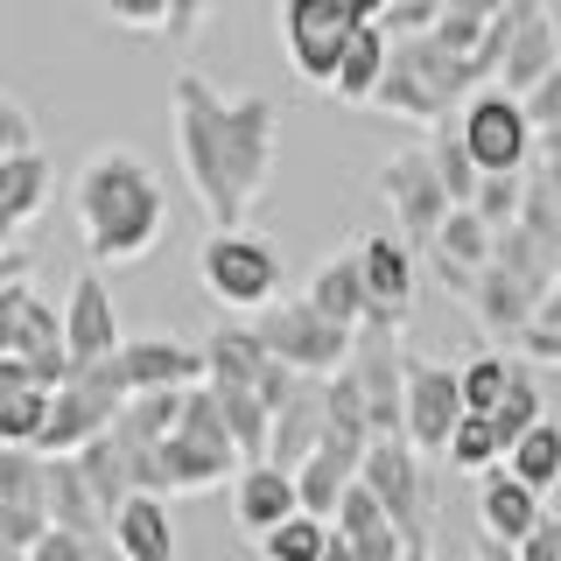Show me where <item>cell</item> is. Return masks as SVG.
Returning <instances> with one entry per match:
<instances>
[{
	"instance_id": "cell-36",
	"label": "cell",
	"mask_w": 561,
	"mask_h": 561,
	"mask_svg": "<svg viewBox=\"0 0 561 561\" xmlns=\"http://www.w3.org/2000/svg\"><path fill=\"white\" fill-rule=\"evenodd\" d=\"M491 421H499V435H505V456H513V443H519V435L548 421V400H540V386L519 373V379H513V393L499 400V414H491Z\"/></svg>"
},
{
	"instance_id": "cell-47",
	"label": "cell",
	"mask_w": 561,
	"mask_h": 561,
	"mask_svg": "<svg viewBox=\"0 0 561 561\" xmlns=\"http://www.w3.org/2000/svg\"><path fill=\"white\" fill-rule=\"evenodd\" d=\"M400 561H435V554H428V548H408V554H400Z\"/></svg>"
},
{
	"instance_id": "cell-40",
	"label": "cell",
	"mask_w": 561,
	"mask_h": 561,
	"mask_svg": "<svg viewBox=\"0 0 561 561\" xmlns=\"http://www.w3.org/2000/svg\"><path fill=\"white\" fill-rule=\"evenodd\" d=\"M28 561H99V540L92 534H70V526H49V534L28 548Z\"/></svg>"
},
{
	"instance_id": "cell-17",
	"label": "cell",
	"mask_w": 561,
	"mask_h": 561,
	"mask_svg": "<svg viewBox=\"0 0 561 561\" xmlns=\"http://www.w3.org/2000/svg\"><path fill=\"white\" fill-rule=\"evenodd\" d=\"M119 365H127V386H134V393H162V386H204V379H210L204 344H183V337H127V344H119Z\"/></svg>"
},
{
	"instance_id": "cell-7",
	"label": "cell",
	"mask_w": 561,
	"mask_h": 561,
	"mask_svg": "<svg viewBox=\"0 0 561 561\" xmlns=\"http://www.w3.org/2000/svg\"><path fill=\"white\" fill-rule=\"evenodd\" d=\"M463 140L470 154L484 162V175H526V162L540 154V127L534 113H526L519 92H505V84H484L478 99H463Z\"/></svg>"
},
{
	"instance_id": "cell-15",
	"label": "cell",
	"mask_w": 561,
	"mask_h": 561,
	"mask_svg": "<svg viewBox=\"0 0 561 561\" xmlns=\"http://www.w3.org/2000/svg\"><path fill=\"white\" fill-rule=\"evenodd\" d=\"M64 344V309H49L28 288V274L0 280V358H35V351Z\"/></svg>"
},
{
	"instance_id": "cell-21",
	"label": "cell",
	"mask_w": 561,
	"mask_h": 561,
	"mask_svg": "<svg viewBox=\"0 0 561 561\" xmlns=\"http://www.w3.org/2000/svg\"><path fill=\"white\" fill-rule=\"evenodd\" d=\"M330 443V408H323V379H309L288 408L274 414V443H267V463L280 470H302L316 449Z\"/></svg>"
},
{
	"instance_id": "cell-22",
	"label": "cell",
	"mask_w": 561,
	"mask_h": 561,
	"mask_svg": "<svg viewBox=\"0 0 561 561\" xmlns=\"http://www.w3.org/2000/svg\"><path fill=\"white\" fill-rule=\"evenodd\" d=\"M330 526L358 548V561H400V554H408V534L393 526V513L379 505V491L365 484V478L344 491V505H337V519H330Z\"/></svg>"
},
{
	"instance_id": "cell-33",
	"label": "cell",
	"mask_w": 561,
	"mask_h": 561,
	"mask_svg": "<svg viewBox=\"0 0 561 561\" xmlns=\"http://www.w3.org/2000/svg\"><path fill=\"white\" fill-rule=\"evenodd\" d=\"M443 463L463 470V478H484V470H499V463H505L499 421H491V414H463V421H456V435H449V456H443Z\"/></svg>"
},
{
	"instance_id": "cell-1",
	"label": "cell",
	"mask_w": 561,
	"mask_h": 561,
	"mask_svg": "<svg viewBox=\"0 0 561 561\" xmlns=\"http://www.w3.org/2000/svg\"><path fill=\"white\" fill-rule=\"evenodd\" d=\"M175 162H183L190 197L204 204L210 225H245L274 175L280 113L267 92H218L204 70H175Z\"/></svg>"
},
{
	"instance_id": "cell-30",
	"label": "cell",
	"mask_w": 561,
	"mask_h": 561,
	"mask_svg": "<svg viewBox=\"0 0 561 561\" xmlns=\"http://www.w3.org/2000/svg\"><path fill=\"white\" fill-rule=\"evenodd\" d=\"M428 154H435V169H443V183H449V197L456 204H478V190H484V162L470 154V140L463 127H428Z\"/></svg>"
},
{
	"instance_id": "cell-43",
	"label": "cell",
	"mask_w": 561,
	"mask_h": 561,
	"mask_svg": "<svg viewBox=\"0 0 561 561\" xmlns=\"http://www.w3.org/2000/svg\"><path fill=\"white\" fill-rule=\"evenodd\" d=\"M210 8H218V0H175V8H169V35H175V43H190V35L210 22Z\"/></svg>"
},
{
	"instance_id": "cell-6",
	"label": "cell",
	"mask_w": 561,
	"mask_h": 561,
	"mask_svg": "<svg viewBox=\"0 0 561 561\" xmlns=\"http://www.w3.org/2000/svg\"><path fill=\"white\" fill-rule=\"evenodd\" d=\"M253 330L267 337V351L280 365H295L302 379H330V373H344L351 358H358V330L351 323H337V316H323L309 302V295H280L274 309H260L253 316Z\"/></svg>"
},
{
	"instance_id": "cell-8",
	"label": "cell",
	"mask_w": 561,
	"mask_h": 561,
	"mask_svg": "<svg viewBox=\"0 0 561 561\" xmlns=\"http://www.w3.org/2000/svg\"><path fill=\"white\" fill-rule=\"evenodd\" d=\"M365 484L379 491V505L393 513V526L408 534V548H428V519H435V484H428V456L408 435H379L365 449Z\"/></svg>"
},
{
	"instance_id": "cell-38",
	"label": "cell",
	"mask_w": 561,
	"mask_h": 561,
	"mask_svg": "<svg viewBox=\"0 0 561 561\" xmlns=\"http://www.w3.org/2000/svg\"><path fill=\"white\" fill-rule=\"evenodd\" d=\"M169 8H175V0H99V14H105L113 28H127V35L169 28Z\"/></svg>"
},
{
	"instance_id": "cell-23",
	"label": "cell",
	"mask_w": 561,
	"mask_h": 561,
	"mask_svg": "<svg viewBox=\"0 0 561 561\" xmlns=\"http://www.w3.org/2000/svg\"><path fill=\"white\" fill-rule=\"evenodd\" d=\"M49 190H57V175H49V154H0V232H28L35 218L49 210Z\"/></svg>"
},
{
	"instance_id": "cell-29",
	"label": "cell",
	"mask_w": 561,
	"mask_h": 561,
	"mask_svg": "<svg viewBox=\"0 0 561 561\" xmlns=\"http://www.w3.org/2000/svg\"><path fill=\"white\" fill-rule=\"evenodd\" d=\"M428 260H456V267L484 274L491 260H499V225H491L478 204H456L443 218V232H435V245H428Z\"/></svg>"
},
{
	"instance_id": "cell-26",
	"label": "cell",
	"mask_w": 561,
	"mask_h": 561,
	"mask_svg": "<svg viewBox=\"0 0 561 561\" xmlns=\"http://www.w3.org/2000/svg\"><path fill=\"white\" fill-rule=\"evenodd\" d=\"M49 519L70 526V534H92V540L113 534V513L99 505V491H92L78 456H49Z\"/></svg>"
},
{
	"instance_id": "cell-24",
	"label": "cell",
	"mask_w": 561,
	"mask_h": 561,
	"mask_svg": "<svg viewBox=\"0 0 561 561\" xmlns=\"http://www.w3.org/2000/svg\"><path fill=\"white\" fill-rule=\"evenodd\" d=\"M309 302L323 316H337V323H351V330H365V316H373V288H365L358 245H351V253H330L323 267L309 274Z\"/></svg>"
},
{
	"instance_id": "cell-34",
	"label": "cell",
	"mask_w": 561,
	"mask_h": 561,
	"mask_svg": "<svg viewBox=\"0 0 561 561\" xmlns=\"http://www.w3.org/2000/svg\"><path fill=\"white\" fill-rule=\"evenodd\" d=\"M49 400H57L49 386H0V443H22V449L43 443Z\"/></svg>"
},
{
	"instance_id": "cell-13",
	"label": "cell",
	"mask_w": 561,
	"mask_h": 561,
	"mask_svg": "<svg viewBox=\"0 0 561 561\" xmlns=\"http://www.w3.org/2000/svg\"><path fill=\"white\" fill-rule=\"evenodd\" d=\"M64 344H70V358L78 365H99V358H113L119 344V309H113V288H105V267H84L78 280H70V295H64Z\"/></svg>"
},
{
	"instance_id": "cell-10",
	"label": "cell",
	"mask_w": 561,
	"mask_h": 561,
	"mask_svg": "<svg viewBox=\"0 0 561 561\" xmlns=\"http://www.w3.org/2000/svg\"><path fill=\"white\" fill-rule=\"evenodd\" d=\"M358 260H365V288H373V316L365 330H400L414 316V288H421V245L400 239V232H365L358 239Z\"/></svg>"
},
{
	"instance_id": "cell-16",
	"label": "cell",
	"mask_w": 561,
	"mask_h": 561,
	"mask_svg": "<svg viewBox=\"0 0 561 561\" xmlns=\"http://www.w3.org/2000/svg\"><path fill=\"white\" fill-rule=\"evenodd\" d=\"M540 302H548V288H540L534 274H519V267H505V260H491V267L478 274L470 316H478L491 337H519V330L540 316Z\"/></svg>"
},
{
	"instance_id": "cell-41",
	"label": "cell",
	"mask_w": 561,
	"mask_h": 561,
	"mask_svg": "<svg viewBox=\"0 0 561 561\" xmlns=\"http://www.w3.org/2000/svg\"><path fill=\"white\" fill-rule=\"evenodd\" d=\"M0 154H35V127L22 99H0Z\"/></svg>"
},
{
	"instance_id": "cell-11",
	"label": "cell",
	"mask_w": 561,
	"mask_h": 561,
	"mask_svg": "<svg viewBox=\"0 0 561 561\" xmlns=\"http://www.w3.org/2000/svg\"><path fill=\"white\" fill-rule=\"evenodd\" d=\"M463 373L456 365H435V358H414L408 351V443L421 456H435L443 463L449 456V435L456 421H463Z\"/></svg>"
},
{
	"instance_id": "cell-45",
	"label": "cell",
	"mask_w": 561,
	"mask_h": 561,
	"mask_svg": "<svg viewBox=\"0 0 561 561\" xmlns=\"http://www.w3.org/2000/svg\"><path fill=\"white\" fill-rule=\"evenodd\" d=\"M323 561H358V548H351L344 534H330V548H323Z\"/></svg>"
},
{
	"instance_id": "cell-48",
	"label": "cell",
	"mask_w": 561,
	"mask_h": 561,
	"mask_svg": "<svg viewBox=\"0 0 561 561\" xmlns=\"http://www.w3.org/2000/svg\"><path fill=\"white\" fill-rule=\"evenodd\" d=\"M519 561H534V554H519Z\"/></svg>"
},
{
	"instance_id": "cell-35",
	"label": "cell",
	"mask_w": 561,
	"mask_h": 561,
	"mask_svg": "<svg viewBox=\"0 0 561 561\" xmlns=\"http://www.w3.org/2000/svg\"><path fill=\"white\" fill-rule=\"evenodd\" d=\"M456 373H463V408H470V414H499V400L513 393L519 365L505 358V351H478V358H463Z\"/></svg>"
},
{
	"instance_id": "cell-14",
	"label": "cell",
	"mask_w": 561,
	"mask_h": 561,
	"mask_svg": "<svg viewBox=\"0 0 561 561\" xmlns=\"http://www.w3.org/2000/svg\"><path fill=\"white\" fill-rule=\"evenodd\" d=\"M540 519H548V505H540V491L513 478V470H484L478 478V534L484 540H505V548H526V540L540 534Z\"/></svg>"
},
{
	"instance_id": "cell-3",
	"label": "cell",
	"mask_w": 561,
	"mask_h": 561,
	"mask_svg": "<svg viewBox=\"0 0 561 561\" xmlns=\"http://www.w3.org/2000/svg\"><path fill=\"white\" fill-rule=\"evenodd\" d=\"M484 78L470 57H456L449 43H435V35H393V70H386L379 84V113L408 119V127H443L456 99H478Z\"/></svg>"
},
{
	"instance_id": "cell-12",
	"label": "cell",
	"mask_w": 561,
	"mask_h": 561,
	"mask_svg": "<svg viewBox=\"0 0 561 561\" xmlns=\"http://www.w3.org/2000/svg\"><path fill=\"white\" fill-rule=\"evenodd\" d=\"M351 373H358V386H365L373 428L379 435H408V351H400V330H358Z\"/></svg>"
},
{
	"instance_id": "cell-25",
	"label": "cell",
	"mask_w": 561,
	"mask_h": 561,
	"mask_svg": "<svg viewBox=\"0 0 561 561\" xmlns=\"http://www.w3.org/2000/svg\"><path fill=\"white\" fill-rule=\"evenodd\" d=\"M358 470H365V449H351V443H337V435H330V443L316 449L302 470H295V484H302V513L337 519V505H344V491L358 484Z\"/></svg>"
},
{
	"instance_id": "cell-19",
	"label": "cell",
	"mask_w": 561,
	"mask_h": 561,
	"mask_svg": "<svg viewBox=\"0 0 561 561\" xmlns=\"http://www.w3.org/2000/svg\"><path fill=\"white\" fill-rule=\"evenodd\" d=\"M554 70H561V28H554L548 0H519V28H513V49H505L499 84L526 99L540 78H554Z\"/></svg>"
},
{
	"instance_id": "cell-2",
	"label": "cell",
	"mask_w": 561,
	"mask_h": 561,
	"mask_svg": "<svg viewBox=\"0 0 561 561\" xmlns=\"http://www.w3.org/2000/svg\"><path fill=\"white\" fill-rule=\"evenodd\" d=\"M70 218L92 267H140L169 239V190L140 148L105 140L70 175Z\"/></svg>"
},
{
	"instance_id": "cell-18",
	"label": "cell",
	"mask_w": 561,
	"mask_h": 561,
	"mask_svg": "<svg viewBox=\"0 0 561 561\" xmlns=\"http://www.w3.org/2000/svg\"><path fill=\"white\" fill-rule=\"evenodd\" d=\"M302 513V484H295V470H280V463H245L239 478H232V519H239V534H274L280 519H295Z\"/></svg>"
},
{
	"instance_id": "cell-32",
	"label": "cell",
	"mask_w": 561,
	"mask_h": 561,
	"mask_svg": "<svg viewBox=\"0 0 561 561\" xmlns=\"http://www.w3.org/2000/svg\"><path fill=\"white\" fill-rule=\"evenodd\" d=\"M330 534H337V526H330L323 513H295V519H280L274 534H260L253 554H260V561H323Z\"/></svg>"
},
{
	"instance_id": "cell-27",
	"label": "cell",
	"mask_w": 561,
	"mask_h": 561,
	"mask_svg": "<svg viewBox=\"0 0 561 561\" xmlns=\"http://www.w3.org/2000/svg\"><path fill=\"white\" fill-rule=\"evenodd\" d=\"M386 70H393V35H386L379 22H365L358 35H351L344 64H337V84H330V99H344V105H373V99H379V84H386Z\"/></svg>"
},
{
	"instance_id": "cell-28",
	"label": "cell",
	"mask_w": 561,
	"mask_h": 561,
	"mask_svg": "<svg viewBox=\"0 0 561 561\" xmlns=\"http://www.w3.org/2000/svg\"><path fill=\"white\" fill-rule=\"evenodd\" d=\"M204 358H210V386H260V373L274 365V351L253 323H218L204 337Z\"/></svg>"
},
{
	"instance_id": "cell-46",
	"label": "cell",
	"mask_w": 561,
	"mask_h": 561,
	"mask_svg": "<svg viewBox=\"0 0 561 561\" xmlns=\"http://www.w3.org/2000/svg\"><path fill=\"white\" fill-rule=\"evenodd\" d=\"M478 561H519V548H505V540H484Z\"/></svg>"
},
{
	"instance_id": "cell-5",
	"label": "cell",
	"mask_w": 561,
	"mask_h": 561,
	"mask_svg": "<svg viewBox=\"0 0 561 561\" xmlns=\"http://www.w3.org/2000/svg\"><path fill=\"white\" fill-rule=\"evenodd\" d=\"M365 22H373L365 0H280V49H288L295 78L316 84V92H330L351 35Z\"/></svg>"
},
{
	"instance_id": "cell-20",
	"label": "cell",
	"mask_w": 561,
	"mask_h": 561,
	"mask_svg": "<svg viewBox=\"0 0 561 561\" xmlns=\"http://www.w3.org/2000/svg\"><path fill=\"white\" fill-rule=\"evenodd\" d=\"M113 561H175V519L154 491H134L113 513Z\"/></svg>"
},
{
	"instance_id": "cell-9",
	"label": "cell",
	"mask_w": 561,
	"mask_h": 561,
	"mask_svg": "<svg viewBox=\"0 0 561 561\" xmlns=\"http://www.w3.org/2000/svg\"><path fill=\"white\" fill-rule=\"evenodd\" d=\"M379 197H386V210H393V232L414 239L421 253L435 245L443 218L456 210V197H449V183H443V169H435L428 148H400L393 162L379 169Z\"/></svg>"
},
{
	"instance_id": "cell-37",
	"label": "cell",
	"mask_w": 561,
	"mask_h": 561,
	"mask_svg": "<svg viewBox=\"0 0 561 561\" xmlns=\"http://www.w3.org/2000/svg\"><path fill=\"white\" fill-rule=\"evenodd\" d=\"M478 210L491 225H519V210H526V175H484V190H478Z\"/></svg>"
},
{
	"instance_id": "cell-4",
	"label": "cell",
	"mask_w": 561,
	"mask_h": 561,
	"mask_svg": "<svg viewBox=\"0 0 561 561\" xmlns=\"http://www.w3.org/2000/svg\"><path fill=\"white\" fill-rule=\"evenodd\" d=\"M197 288L232 316H260L280 302V253L253 225H210L197 245Z\"/></svg>"
},
{
	"instance_id": "cell-42",
	"label": "cell",
	"mask_w": 561,
	"mask_h": 561,
	"mask_svg": "<svg viewBox=\"0 0 561 561\" xmlns=\"http://www.w3.org/2000/svg\"><path fill=\"white\" fill-rule=\"evenodd\" d=\"M526 113H534L540 134H561V70H554V78H540L534 92H526Z\"/></svg>"
},
{
	"instance_id": "cell-39",
	"label": "cell",
	"mask_w": 561,
	"mask_h": 561,
	"mask_svg": "<svg viewBox=\"0 0 561 561\" xmlns=\"http://www.w3.org/2000/svg\"><path fill=\"white\" fill-rule=\"evenodd\" d=\"M449 0H393V8L379 14L386 35H435V22H443Z\"/></svg>"
},
{
	"instance_id": "cell-44",
	"label": "cell",
	"mask_w": 561,
	"mask_h": 561,
	"mask_svg": "<svg viewBox=\"0 0 561 561\" xmlns=\"http://www.w3.org/2000/svg\"><path fill=\"white\" fill-rule=\"evenodd\" d=\"M505 8H513V0H449L443 14H463V22H484V28H491V22H499Z\"/></svg>"
},
{
	"instance_id": "cell-31",
	"label": "cell",
	"mask_w": 561,
	"mask_h": 561,
	"mask_svg": "<svg viewBox=\"0 0 561 561\" xmlns=\"http://www.w3.org/2000/svg\"><path fill=\"white\" fill-rule=\"evenodd\" d=\"M505 470L513 478H526L548 499V491L561 484V421H540V428H526L519 443H513V456H505Z\"/></svg>"
}]
</instances>
